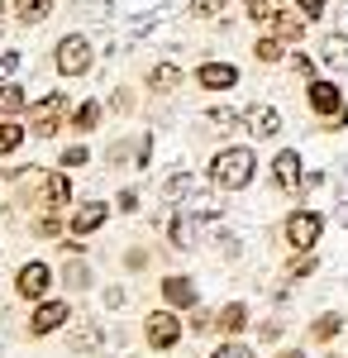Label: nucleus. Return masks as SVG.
<instances>
[{"label":"nucleus","mask_w":348,"mask_h":358,"mask_svg":"<svg viewBox=\"0 0 348 358\" xmlns=\"http://www.w3.org/2000/svg\"><path fill=\"white\" fill-rule=\"evenodd\" d=\"M67 115V96L62 91H53V96H43L38 106H34V134L38 138H53L57 134V120Z\"/></svg>","instance_id":"4"},{"label":"nucleus","mask_w":348,"mask_h":358,"mask_svg":"<svg viewBox=\"0 0 348 358\" xmlns=\"http://www.w3.org/2000/svg\"><path fill=\"white\" fill-rule=\"evenodd\" d=\"M291 273H296V277H300V273H315V258H310V253H305V258H296Z\"/></svg>","instance_id":"38"},{"label":"nucleus","mask_w":348,"mask_h":358,"mask_svg":"<svg viewBox=\"0 0 348 358\" xmlns=\"http://www.w3.org/2000/svg\"><path fill=\"white\" fill-rule=\"evenodd\" d=\"M282 358H305V354H282Z\"/></svg>","instance_id":"40"},{"label":"nucleus","mask_w":348,"mask_h":358,"mask_svg":"<svg viewBox=\"0 0 348 358\" xmlns=\"http://www.w3.org/2000/svg\"><path fill=\"white\" fill-rule=\"evenodd\" d=\"M243 320H248V310H243V306H224L215 325H219V334H229V339H234V334L243 330Z\"/></svg>","instance_id":"21"},{"label":"nucleus","mask_w":348,"mask_h":358,"mask_svg":"<svg viewBox=\"0 0 348 358\" xmlns=\"http://www.w3.org/2000/svg\"><path fill=\"white\" fill-rule=\"evenodd\" d=\"M248 5V15L258 20V24H268V15H272V0H243Z\"/></svg>","instance_id":"32"},{"label":"nucleus","mask_w":348,"mask_h":358,"mask_svg":"<svg viewBox=\"0 0 348 358\" xmlns=\"http://www.w3.org/2000/svg\"><path fill=\"white\" fill-rule=\"evenodd\" d=\"M162 196H167V201L191 196V172H172V177H167V187H162Z\"/></svg>","instance_id":"25"},{"label":"nucleus","mask_w":348,"mask_h":358,"mask_svg":"<svg viewBox=\"0 0 348 358\" xmlns=\"http://www.w3.org/2000/svg\"><path fill=\"white\" fill-rule=\"evenodd\" d=\"M253 53H258V62H263V67L282 62V38H277V34H263V38L253 43Z\"/></svg>","instance_id":"22"},{"label":"nucleus","mask_w":348,"mask_h":358,"mask_svg":"<svg viewBox=\"0 0 348 358\" xmlns=\"http://www.w3.org/2000/svg\"><path fill=\"white\" fill-rule=\"evenodd\" d=\"M300 15H305V20H320V15H324V0H300Z\"/></svg>","instance_id":"34"},{"label":"nucleus","mask_w":348,"mask_h":358,"mask_svg":"<svg viewBox=\"0 0 348 358\" xmlns=\"http://www.w3.org/2000/svg\"><path fill=\"white\" fill-rule=\"evenodd\" d=\"M344 330V315H334V310H329V315H320V320H315V325H310V334H315V339H334V334Z\"/></svg>","instance_id":"23"},{"label":"nucleus","mask_w":348,"mask_h":358,"mask_svg":"<svg viewBox=\"0 0 348 358\" xmlns=\"http://www.w3.org/2000/svg\"><path fill=\"white\" fill-rule=\"evenodd\" d=\"M272 177H277L282 192H296V187H300V153H296V148H282V153L272 158Z\"/></svg>","instance_id":"7"},{"label":"nucleus","mask_w":348,"mask_h":358,"mask_svg":"<svg viewBox=\"0 0 348 358\" xmlns=\"http://www.w3.org/2000/svg\"><path fill=\"white\" fill-rule=\"evenodd\" d=\"M291 67L296 72H300V77H315V62H310V57L300 53V57H291Z\"/></svg>","instance_id":"36"},{"label":"nucleus","mask_w":348,"mask_h":358,"mask_svg":"<svg viewBox=\"0 0 348 358\" xmlns=\"http://www.w3.org/2000/svg\"><path fill=\"white\" fill-rule=\"evenodd\" d=\"M243 120H248V134L253 138H272L282 129V110H277V106H253Z\"/></svg>","instance_id":"9"},{"label":"nucleus","mask_w":348,"mask_h":358,"mask_svg":"<svg viewBox=\"0 0 348 358\" xmlns=\"http://www.w3.org/2000/svg\"><path fill=\"white\" fill-rule=\"evenodd\" d=\"M339 106H344V91L334 82H310V110L315 115H334Z\"/></svg>","instance_id":"13"},{"label":"nucleus","mask_w":348,"mask_h":358,"mask_svg":"<svg viewBox=\"0 0 348 358\" xmlns=\"http://www.w3.org/2000/svg\"><path fill=\"white\" fill-rule=\"evenodd\" d=\"M20 67V53H0V77H10Z\"/></svg>","instance_id":"37"},{"label":"nucleus","mask_w":348,"mask_h":358,"mask_svg":"<svg viewBox=\"0 0 348 358\" xmlns=\"http://www.w3.org/2000/svg\"><path fill=\"white\" fill-rule=\"evenodd\" d=\"M143 334H148L153 349H172V344L182 339V320H177L172 310H153V315L143 320Z\"/></svg>","instance_id":"3"},{"label":"nucleus","mask_w":348,"mask_h":358,"mask_svg":"<svg viewBox=\"0 0 348 358\" xmlns=\"http://www.w3.org/2000/svg\"><path fill=\"white\" fill-rule=\"evenodd\" d=\"M15 15H20L24 24H43V20L53 15V0H15Z\"/></svg>","instance_id":"20"},{"label":"nucleus","mask_w":348,"mask_h":358,"mask_svg":"<svg viewBox=\"0 0 348 358\" xmlns=\"http://www.w3.org/2000/svg\"><path fill=\"white\" fill-rule=\"evenodd\" d=\"M177 86H182V67H177V62H158V67L148 72V91H158V96L177 91Z\"/></svg>","instance_id":"17"},{"label":"nucleus","mask_w":348,"mask_h":358,"mask_svg":"<svg viewBox=\"0 0 348 358\" xmlns=\"http://www.w3.org/2000/svg\"><path fill=\"white\" fill-rule=\"evenodd\" d=\"M86 163V143H72V148H62V167H81Z\"/></svg>","instance_id":"31"},{"label":"nucleus","mask_w":348,"mask_h":358,"mask_svg":"<svg viewBox=\"0 0 348 358\" xmlns=\"http://www.w3.org/2000/svg\"><path fill=\"white\" fill-rule=\"evenodd\" d=\"M187 215H191V220H219V215H224V206H219V187H215V192H191L187 196Z\"/></svg>","instance_id":"10"},{"label":"nucleus","mask_w":348,"mask_h":358,"mask_svg":"<svg viewBox=\"0 0 348 358\" xmlns=\"http://www.w3.org/2000/svg\"><path fill=\"white\" fill-rule=\"evenodd\" d=\"M268 34H277L282 43H296V38H305V15H291V10H272V15H268Z\"/></svg>","instance_id":"8"},{"label":"nucleus","mask_w":348,"mask_h":358,"mask_svg":"<svg viewBox=\"0 0 348 358\" xmlns=\"http://www.w3.org/2000/svg\"><path fill=\"white\" fill-rule=\"evenodd\" d=\"M320 57H324V67H334V72H348V38L329 34V38L320 43Z\"/></svg>","instance_id":"18"},{"label":"nucleus","mask_w":348,"mask_h":358,"mask_svg":"<svg viewBox=\"0 0 348 358\" xmlns=\"http://www.w3.org/2000/svg\"><path fill=\"white\" fill-rule=\"evenodd\" d=\"M86 282H91V273H86V263H81V258H72V263H67V287H72V292H81Z\"/></svg>","instance_id":"30"},{"label":"nucleus","mask_w":348,"mask_h":358,"mask_svg":"<svg viewBox=\"0 0 348 358\" xmlns=\"http://www.w3.org/2000/svg\"><path fill=\"white\" fill-rule=\"evenodd\" d=\"M253 172H258V158H253V148H219L210 163V182L219 192H239L253 182Z\"/></svg>","instance_id":"1"},{"label":"nucleus","mask_w":348,"mask_h":358,"mask_svg":"<svg viewBox=\"0 0 348 358\" xmlns=\"http://www.w3.org/2000/svg\"><path fill=\"white\" fill-rule=\"evenodd\" d=\"M38 196H43V206H67L72 182H67L62 172H38Z\"/></svg>","instance_id":"11"},{"label":"nucleus","mask_w":348,"mask_h":358,"mask_svg":"<svg viewBox=\"0 0 348 358\" xmlns=\"http://www.w3.org/2000/svg\"><path fill=\"white\" fill-rule=\"evenodd\" d=\"M101 344H106V334H101V325H91V320H81L77 330H72V349L77 354H96Z\"/></svg>","instance_id":"19"},{"label":"nucleus","mask_w":348,"mask_h":358,"mask_svg":"<svg viewBox=\"0 0 348 358\" xmlns=\"http://www.w3.org/2000/svg\"><path fill=\"white\" fill-rule=\"evenodd\" d=\"M162 296H167V306L187 310V306H196V287H191V277H167L162 282Z\"/></svg>","instance_id":"16"},{"label":"nucleus","mask_w":348,"mask_h":358,"mask_svg":"<svg viewBox=\"0 0 348 358\" xmlns=\"http://www.w3.org/2000/svg\"><path fill=\"white\" fill-rule=\"evenodd\" d=\"M24 110V91L20 86H0V115H20Z\"/></svg>","instance_id":"26"},{"label":"nucleus","mask_w":348,"mask_h":358,"mask_svg":"<svg viewBox=\"0 0 348 358\" xmlns=\"http://www.w3.org/2000/svg\"><path fill=\"white\" fill-rule=\"evenodd\" d=\"M215 358H253V354H248L243 344H234V339H229V344H224V349H219V354H215Z\"/></svg>","instance_id":"35"},{"label":"nucleus","mask_w":348,"mask_h":358,"mask_svg":"<svg viewBox=\"0 0 348 358\" xmlns=\"http://www.w3.org/2000/svg\"><path fill=\"white\" fill-rule=\"evenodd\" d=\"M320 229H324V220L315 210H300V215H291V224H287V239H291L300 253H310V248L320 244Z\"/></svg>","instance_id":"5"},{"label":"nucleus","mask_w":348,"mask_h":358,"mask_svg":"<svg viewBox=\"0 0 348 358\" xmlns=\"http://www.w3.org/2000/svg\"><path fill=\"white\" fill-rule=\"evenodd\" d=\"M224 5H229V0H191V15H196V20H215Z\"/></svg>","instance_id":"29"},{"label":"nucleus","mask_w":348,"mask_h":358,"mask_svg":"<svg viewBox=\"0 0 348 358\" xmlns=\"http://www.w3.org/2000/svg\"><path fill=\"white\" fill-rule=\"evenodd\" d=\"M210 124H219V129H234V124H239V115H234V110H210Z\"/></svg>","instance_id":"33"},{"label":"nucleus","mask_w":348,"mask_h":358,"mask_svg":"<svg viewBox=\"0 0 348 358\" xmlns=\"http://www.w3.org/2000/svg\"><path fill=\"white\" fill-rule=\"evenodd\" d=\"M72 124H77V129H96V124H101V106H96V101L77 106V110H72Z\"/></svg>","instance_id":"24"},{"label":"nucleus","mask_w":348,"mask_h":358,"mask_svg":"<svg viewBox=\"0 0 348 358\" xmlns=\"http://www.w3.org/2000/svg\"><path fill=\"white\" fill-rule=\"evenodd\" d=\"M43 292H48V268H43V263H29V268H20V296L38 301Z\"/></svg>","instance_id":"15"},{"label":"nucleus","mask_w":348,"mask_h":358,"mask_svg":"<svg viewBox=\"0 0 348 358\" xmlns=\"http://www.w3.org/2000/svg\"><path fill=\"white\" fill-rule=\"evenodd\" d=\"M277 5H287V0H272V10H277Z\"/></svg>","instance_id":"41"},{"label":"nucleus","mask_w":348,"mask_h":358,"mask_svg":"<svg viewBox=\"0 0 348 358\" xmlns=\"http://www.w3.org/2000/svg\"><path fill=\"white\" fill-rule=\"evenodd\" d=\"M196 82L205 86V91H229V86H239V67L234 62H201Z\"/></svg>","instance_id":"6"},{"label":"nucleus","mask_w":348,"mask_h":358,"mask_svg":"<svg viewBox=\"0 0 348 358\" xmlns=\"http://www.w3.org/2000/svg\"><path fill=\"white\" fill-rule=\"evenodd\" d=\"M191 239H196V224H191V215L172 220V244H177V248H191Z\"/></svg>","instance_id":"27"},{"label":"nucleus","mask_w":348,"mask_h":358,"mask_svg":"<svg viewBox=\"0 0 348 358\" xmlns=\"http://www.w3.org/2000/svg\"><path fill=\"white\" fill-rule=\"evenodd\" d=\"M24 143V129L20 124H0V153H15Z\"/></svg>","instance_id":"28"},{"label":"nucleus","mask_w":348,"mask_h":358,"mask_svg":"<svg viewBox=\"0 0 348 358\" xmlns=\"http://www.w3.org/2000/svg\"><path fill=\"white\" fill-rule=\"evenodd\" d=\"M106 206H101V201H86V206H77V215H72V220H67V229H72V234H91V229H101V224H106Z\"/></svg>","instance_id":"12"},{"label":"nucleus","mask_w":348,"mask_h":358,"mask_svg":"<svg viewBox=\"0 0 348 358\" xmlns=\"http://www.w3.org/2000/svg\"><path fill=\"white\" fill-rule=\"evenodd\" d=\"M57 325H67V306L62 301H43L38 310H34V320H29L34 334H48V330H57Z\"/></svg>","instance_id":"14"},{"label":"nucleus","mask_w":348,"mask_h":358,"mask_svg":"<svg viewBox=\"0 0 348 358\" xmlns=\"http://www.w3.org/2000/svg\"><path fill=\"white\" fill-rule=\"evenodd\" d=\"M91 62H96V53H91V38L67 34V38L57 43V72H62V77H86V72H91Z\"/></svg>","instance_id":"2"},{"label":"nucleus","mask_w":348,"mask_h":358,"mask_svg":"<svg viewBox=\"0 0 348 358\" xmlns=\"http://www.w3.org/2000/svg\"><path fill=\"white\" fill-rule=\"evenodd\" d=\"M57 229H62V220H53V215H48V220H38V234H57Z\"/></svg>","instance_id":"39"}]
</instances>
